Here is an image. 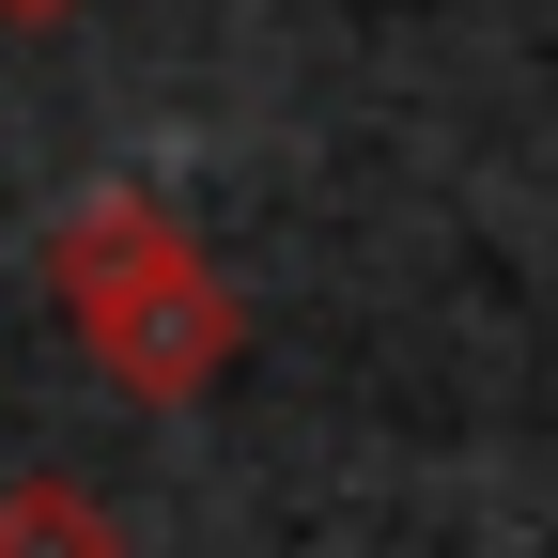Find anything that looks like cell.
<instances>
[{"mask_svg": "<svg viewBox=\"0 0 558 558\" xmlns=\"http://www.w3.org/2000/svg\"><path fill=\"white\" fill-rule=\"evenodd\" d=\"M47 295H62L78 357L124 403H202L233 373V341H248L233 279L202 264V233L171 218L156 186H78V202H62V218H47Z\"/></svg>", "mask_w": 558, "mask_h": 558, "instance_id": "cell-1", "label": "cell"}, {"mask_svg": "<svg viewBox=\"0 0 558 558\" xmlns=\"http://www.w3.org/2000/svg\"><path fill=\"white\" fill-rule=\"evenodd\" d=\"M62 16H78V0H0V32H62Z\"/></svg>", "mask_w": 558, "mask_h": 558, "instance_id": "cell-3", "label": "cell"}, {"mask_svg": "<svg viewBox=\"0 0 558 558\" xmlns=\"http://www.w3.org/2000/svg\"><path fill=\"white\" fill-rule=\"evenodd\" d=\"M0 558H124V527H109L94 481L32 465V481H0Z\"/></svg>", "mask_w": 558, "mask_h": 558, "instance_id": "cell-2", "label": "cell"}]
</instances>
